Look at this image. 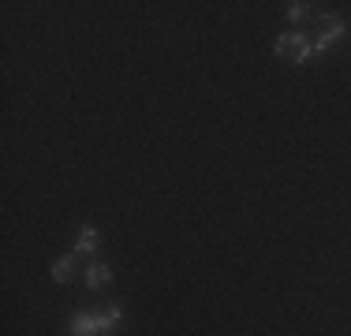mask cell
<instances>
[{"label": "cell", "mask_w": 351, "mask_h": 336, "mask_svg": "<svg viewBox=\"0 0 351 336\" xmlns=\"http://www.w3.org/2000/svg\"><path fill=\"white\" fill-rule=\"evenodd\" d=\"M120 322H123V307H120V302L97 310V314L82 310V314L71 317V336H112L116 329H120Z\"/></svg>", "instance_id": "cell-1"}, {"label": "cell", "mask_w": 351, "mask_h": 336, "mask_svg": "<svg viewBox=\"0 0 351 336\" xmlns=\"http://www.w3.org/2000/svg\"><path fill=\"white\" fill-rule=\"evenodd\" d=\"M311 53H314V41L306 38V34H299V30L280 34V38H277V56L284 64H291V67L306 64V60H311Z\"/></svg>", "instance_id": "cell-2"}, {"label": "cell", "mask_w": 351, "mask_h": 336, "mask_svg": "<svg viewBox=\"0 0 351 336\" xmlns=\"http://www.w3.org/2000/svg\"><path fill=\"white\" fill-rule=\"evenodd\" d=\"M344 30H348V23L340 19V15H322V23H317V38H314V53H329V49L344 38Z\"/></svg>", "instance_id": "cell-3"}, {"label": "cell", "mask_w": 351, "mask_h": 336, "mask_svg": "<svg viewBox=\"0 0 351 336\" xmlns=\"http://www.w3.org/2000/svg\"><path fill=\"white\" fill-rule=\"evenodd\" d=\"M82 276H86V288L97 291V288H105V284H112V265L108 262H90Z\"/></svg>", "instance_id": "cell-4"}, {"label": "cell", "mask_w": 351, "mask_h": 336, "mask_svg": "<svg viewBox=\"0 0 351 336\" xmlns=\"http://www.w3.org/2000/svg\"><path fill=\"white\" fill-rule=\"evenodd\" d=\"M97 243H101V235H97L94 224H82L79 235H75V254H94Z\"/></svg>", "instance_id": "cell-5"}, {"label": "cell", "mask_w": 351, "mask_h": 336, "mask_svg": "<svg viewBox=\"0 0 351 336\" xmlns=\"http://www.w3.org/2000/svg\"><path fill=\"white\" fill-rule=\"evenodd\" d=\"M75 269H79V258H75V254H64V258H56V262H53V269H49V273H53L56 284H68L71 276H75Z\"/></svg>", "instance_id": "cell-6"}, {"label": "cell", "mask_w": 351, "mask_h": 336, "mask_svg": "<svg viewBox=\"0 0 351 336\" xmlns=\"http://www.w3.org/2000/svg\"><path fill=\"white\" fill-rule=\"evenodd\" d=\"M306 12H311V4H303V0H291L288 8H284V15H288V23H303Z\"/></svg>", "instance_id": "cell-7"}]
</instances>
